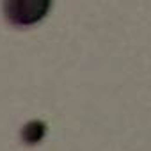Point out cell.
<instances>
[{
	"label": "cell",
	"instance_id": "1",
	"mask_svg": "<svg viewBox=\"0 0 151 151\" xmlns=\"http://www.w3.org/2000/svg\"><path fill=\"white\" fill-rule=\"evenodd\" d=\"M52 7L48 0H9L4 2L6 20L14 27H29L45 18Z\"/></svg>",
	"mask_w": 151,
	"mask_h": 151
}]
</instances>
